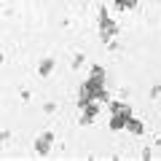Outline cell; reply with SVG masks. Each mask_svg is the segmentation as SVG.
Listing matches in <instances>:
<instances>
[{"mask_svg":"<svg viewBox=\"0 0 161 161\" xmlns=\"http://www.w3.org/2000/svg\"><path fill=\"white\" fill-rule=\"evenodd\" d=\"M134 0H118V6H132Z\"/></svg>","mask_w":161,"mask_h":161,"instance_id":"6da1fadb","label":"cell"}]
</instances>
